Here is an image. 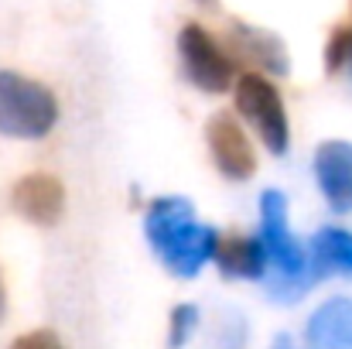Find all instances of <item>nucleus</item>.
Returning a JSON list of instances; mask_svg holds the SVG:
<instances>
[{"instance_id":"1","label":"nucleus","mask_w":352,"mask_h":349,"mask_svg":"<svg viewBox=\"0 0 352 349\" xmlns=\"http://www.w3.org/2000/svg\"><path fill=\"white\" fill-rule=\"evenodd\" d=\"M144 236L157 264L178 281L199 277L219 246V230L206 226L195 213V202L185 195L151 199L144 209Z\"/></svg>"},{"instance_id":"2","label":"nucleus","mask_w":352,"mask_h":349,"mask_svg":"<svg viewBox=\"0 0 352 349\" xmlns=\"http://www.w3.org/2000/svg\"><path fill=\"white\" fill-rule=\"evenodd\" d=\"M260 243L267 253V274L263 284L274 302L291 305L301 302V295L315 284L308 274V253L301 240L287 226V195L277 189L260 192Z\"/></svg>"},{"instance_id":"3","label":"nucleus","mask_w":352,"mask_h":349,"mask_svg":"<svg viewBox=\"0 0 352 349\" xmlns=\"http://www.w3.org/2000/svg\"><path fill=\"white\" fill-rule=\"evenodd\" d=\"M58 123V100L38 79L0 72V134L10 140H41Z\"/></svg>"},{"instance_id":"4","label":"nucleus","mask_w":352,"mask_h":349,"mask_svg":"<svg viewBox=\"0 0 352 349\" xmlns=\"http://www.w3.org/2000/svg\"><path fill=\"white\" fill-rule=\"evenodd\" d=\"M233 100L239 116L256 130L260 144L270 154H287L291 147V123L277 86L260 72H243L233 83Z\"/></svg>"},{"instance_id":"5","label":"nucleus","mask_w":352,"mask_h":349,"mask_svg":"<svg viewBox=\"0 0 352 349\" xmlns=\"http://www.w3.org/2000/svg\"><path fill=\"white\" fill-rule=\"evenodd\" d=\"M178 59H182L185 79L195 89L212 93V96L233 89V83H236L233 59L223 52V45L202 24H185L178 31Z\"/></svg>"},{"instance_id":"6","label":"nucleus","mask_w":352,"mask_h":349,"mask_svg":"<svg viewBox=\"0 0 352 349\" xmlns=\"http://www.w3.org/2000/svg\"><path fill=\"white\" fill-rule=\"evenodd\" d=\"M206 140L212 151L216 168L230 178V182H246L256 175V151L246 137V130L239 127L233 114H216L206 123Z\"/></svg>"},{"instance_id":"7","label":"nucleus","mask_w":352,"mask_h":349,"mask_svg":"<svg viewBox=\"0 0 352 349\" xmlns=\"http://www.w3.org/2000/svg\"><path fill=\"white\" fill-rule=\"evenodd\" d=\"M322 199L332 213H352V140H322L311 158Z\"/></svg>"},{"instance_id":"8","label":"nucleus","mask_w":352,"mask_h":349,"mask_svg":"<svg viewBox=\"0 0 352 349\" xmlns=\"http://www.w3.org/2000/svg\"><path fill=\"white\" fill-rule=\"evenodd\" d=\"M10 206L21 220L34 226H55L65 216V185L48 171H31L14 185Z\"/></svg>"},{"instance_id":"9","label":"nucleus","mask_w":352,"mask_h":349,"mask_svg":"<svg viewBox=\"0 0 352 349\" xmlns=\"http://www.w3.org/2000/svg\"><path fill=\"white\" fill-rule=\"evenodd\" d=\"M230 48L236 52V59L263 69L267 76H287L291 72V59H287V45L267 31V28H256V24H246V21H236L230 28Z\"/></svg>"},{"instance_id":"10","label":"nucleus","mask_w":352,"mask_h":349,"mask_svg":"<svg viewBox=\"0 0 352 349\" xmlns=\"http://www.w3.org/2000/svg\"><path fill=\"white\" fill-rule=\"evenodd\" d=\"M308 349H352V298H325L305 322Z\"/></svg>"},{"instance_id":"11","label":"nucleus","mask_w":352,"mask_h":349,"mask_svg":"<svg viewBox=\"0 0 352 349\" xmlns=\"http://www.w3.org/2000/svg\"><path fill=\"white\" fill-rule=\"evenodd\" d=\"M311 281L352 277V233L342 226H322L305 246Z\"/></svg>"},{"instance_id":"12","label":"nucleus","mask_w":352,"mask_h":349,"mask_svg":"<svg viewBox=\"0 0 352 349\" xmlns=\"http://www.w3.org/2000/svg\"><path fill=\"white\" fill-rule=\"evenodd\" d=\"M212 260L226 281H263L267 274V253L260 236H219Z\"/></svg>"},{"instance_id":"13","label":"nucleus","mask_w":352,"mask_h":349,"mask_svg":"<svg viewBox=\"0 0 352 349\" xmlns=\"http://www.w3.org/2000/svg\"><path fill=\"white\" fill-rule=\"evenodd\" d=\"M199 326H202L199 305H192V302L175 305V308H171V319H168V349L188 346V339L199 332Z\"/></svg>"},{"instance_id":"14","label":"nucleus","mask_w":352,"mask_h":349,"mask_svg":"<svg viewBox=\"0 0 352 349\" xmlns=\"http://www.w3.org/2000/svg\"><path fill=\"white\" fill-rule=\"evenodd\" d=\"M349 62H352V28L342 24V28L332 31V38L325 45V69H329V76H342L349 69Z\"/></svg>"},{"instance_id":"15","label":"nucleus","mask_w":352,"mask_h":349,"mask_svg":"<svg viewBox=\"0 0 352 349\" xmlns=\"http://www.w3.org/2000/svg\"><path fill=\"white\" fill-rule=\"evenodd\" d=\"M246 346V319L230 312L226 322L216 329V336L209 339V349H243Z\"/></svg>"},{"instance_id":"16","label":"nucleus","mask_w":352,"mask_h":349,"mask_svg":"<svg viewBox=\"0 0 352 349\" xmlns=\"http://www.w3.org/2000/svg\"><path fill=\"white\" fill-rule=\"evenodd\" d=\"M10 349H65V343L52 332V329H34V332H24L17 336Z\"/></svg>"},{"instance_id":"17","label":"nucleus","mask_w":352,"mask_h":349,"mask_svg":"<svg viewBox=\"0 0 352 349\" xmlns=\"http://www.w3.org/2000/svg\"><path fill=\"white\" fill-rule=\"evenodd\" d=\"M270 349H298V346H294V339H291V336H284V332H280V336H274Z\"/></svg>"},{"instance_id":"18","label":"nucleus","mask_w":352,"mask_h":349,"mask_svg":"<svg viewBox=\"0 0 352 349\" xmlns=\"http://www.w3.org/2000/svg\"><path fill=\"white\" fill-rule=\"evenodd\" d=\"M3 312H7V288H3V277H0V319H3Z\"/></svg>"},{"instance_id":"19","label":"nucleus","mask_w":352,"mask_h":349,"mask_svg":"<svg viewBox=\"0 0 352 349\" xmlns=\"http://www.w3.org/2000/svg\"><path fill=\"white\" fill-rule=\"evenodd\" d=\"M342 76H349V86H352V62H349V69H346V72H342Z\"/></svg>"}]
</instances>
